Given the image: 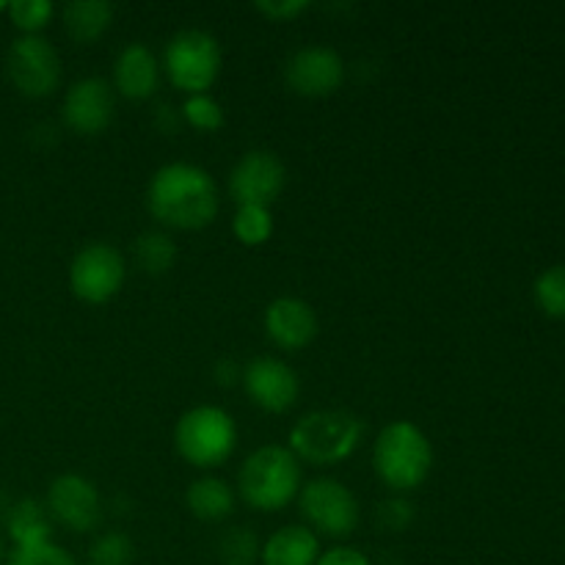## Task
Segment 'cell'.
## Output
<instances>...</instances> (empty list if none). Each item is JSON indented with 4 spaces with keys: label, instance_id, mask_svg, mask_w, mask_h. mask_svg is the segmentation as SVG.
Masks as SVG:
<instances>
[{
    "label": "cell",
    "instance_id": "obj_1",
    "mask_svg": "<svg viewBox=\"0 0 565 565\" xmlns=\"http://www.w3.org/2000/svg\"><path fill=\"white\" fill-rule=\"evenodd\" d=\"M218 207L215 177L188 160L160 166L147 185V210L169 230H204L215 221Z\"/></svg>",
    "mask_w": 565,
    "mask_h": 565
},
{
    "label": "cell",
    "instance_id": "obj_2",
    "mask_svg": "<svg viewBox=\"0 0 565 565\" xmlns=\"http://www.w3.org/2000/svg\"><path fill=\"white\" fill-rule=\"evenodd\" d=\"M301 461L290 447L265 445L257 447L237 472V494L254 511L274 513L290 505L301 491Z\"/></svg>",
    "mask_w": 565,
    "mask_h": 565
},
{
    "label": "cell",
    "instance_id": "obj_3",
    "mask_svg": "<svg viewBox=\"0 0 565 565\" xmlns=\"http://www.w3.org/2000/svg\"><path fill=\"white\" fill-rule=\"evenodd\" d=\"M373 469L386 489H419L434 469V447L425 430L408 419L384 425L373 441Z\"/></svg>",
    "mask_w": 565,
    "mask_h": 565
},
{
    "label": "cell",
    "instance_id": "obj_4",
    "mask_svg": "<svg viewBox=\"0 0 565 565\" xmlns=\"http://www.w3.org/2000/svg\"><path fill=\"white\" fill-rule=\"evenodd\" d=\"M364 423L353 412L318 408L290 428V450L298 461L312 467H337L359 450Z\"/></svg>",
    "mask_w": 565,
    "mask_h": 565
},
{
    "label": "cell",
    "instance_id": "obj_5",
    "mask_svg": "<svg viewBox=\"0 0 565 565\" xmlns=\"http://www.w3.org/2000/svg\"><path fill=\"white\" fill-rule=\"evenodd\" d=\"M174 447L191 467L215 469L232 458L237 447V425L221 406H193L177 419Z\"/></svg>",
    "mask_w": 565,
    "mask_h": 565
},
{
    "label": "cell",
    "instance_id": "obj_6",
    "mask_svg": "<svg viewBox=\"0 0 565 565\" xmlns=\"http://www.w3.org/2000/svg\"><path fill=\"white\" fill-rule=\"evenodd\" d=\"M224 53H221L218 39L202 28H182L166 42L163 70L171 86L180 92L207 94L213 83L218 81Z\"/></svg>",
    "mask_w": 565,
    "mask_h": 565
},
{
    "label": "cell",
    "instance_id": "obj_7",
    "mask_svg": "<svg viewBox=\"0 0 565 565\" xmlns=\"http://www.w3.org/2000/svg\"><path fill=\"white\" fill-rule=\"evenodd\" d=\"M298 513L312 533L326 539H348L359 527V500L342 480L315 478L298 491Z\"/></svg>",
    "mask_w": 565,
    "mask_h": 565
},
{
    "label": "cell",
    "instance_id": "obj_8",
    "mask_svg": "<svg viewBox=\"0 0 565 565\" xmlns=\"http://www.w3.org/2000/svg\"><path fill=\"white\" fill-rule=\"evenodd\" d=\"M61 55L42 33L17 36L6 53V75L22 97H50L61 83Z\"/></svg>",
    "mask_w": 565,
    "mask_h": 565
},
{
    "label": "cell",
    "instance_id": "obj_9",
    "mask_svg": "<svg viewBox=\"0 0 565 565\" xmlns=\"http://www.w3.org/2000/svg\"><path fill=\"white\" fill-rule=\"evenodd\" d=\"M127 259L110 243H88L72 257L70 287L81 301L105 303L125 287Z\"/></svg>",
    "mask_w": 565,
    "mask_h": 565
},
{
    "label": "cell",
    "instance_id": "obj_10",
    "mask_svg": "<svg viewBox=\"0 0 565 565\" xmlns=\"http://www.w3.org/2000/svg\"><path fill=\"white\" fill-rule=\"evenodd\" d=\"M287 185V166L270 149H252L230 171V193L241 204L270 207Z\"/></svg>",
    "mask_w": 565,
    "mask_h": 565
},
{
    "label": "cell",
    "instance_id": "obj_11",
    "mask_svg": "<svg viewBox=\"0 0 565 565\" xmlns=\"http://www.w3.org/2000/svg\"><path fill=\"white\" fill-rule=\"evenodd\" d=\"M47 513L72 533H92L103 519V497L97 486L75 472L58 475L47 489Z\"/></svg>",
    "mask_w": 565,
    "mask_h": 565
},
{
    "label": "cell",
    "instance_id": "obj_12",
    "mask_svg": "<svg viewBox=\"0 0 565 565\" xmlns=\"http://www.w3.org/2000/svg\"><path fill=\"white\" fill-rule=\"evenodd\" d=\"M345 81V61L329 44H307L285 64V83L298 97H329Z\"/></svg>",
    "mask_w": 565,
    "mask_h": 565
},
{
    "label": "cell",
    "instance_id": "obj_13",
    "mask_svg": "<svg viewBox=\"0 0 565 565\" xmlns=\"http://www.w3.org/2000/svg\"><path fill=\"white\" fill-rule=\"evenodd\" d=\"M241 384L246 390L248 401L263 412L285 414L290 412L301 395V381L298 373L287 362L276 356H257L243 367Z\"/></svg>",
    "mask_w": 565,
    "mask_h": 565
},
{
    "label": "cell",
    "instance_id": "obj_14",
    "mask_svg": "<svg viewBox=\"0 0 565 565\" xmlns=\"http://www.w3.org/2000/svg\"><path fill=\"white\" fill-rule=\"evenodd\" d=\"M116 114V92L105 77H81L72 83L61 103L64 125L77 136H99Z\"/></svg>",
    "mask_w": 565,
    "mask_h": 565
},
{
    "label": "cell",
    "instance_id": "obj_15",
    "mask_svg": "<svg viewBox=\"0 0 565 565\" xmlns=\"http://www.w3.org/2000/svg\"><path fill=\"white\" fill-rule=\"evenodd\" d=\"M265 331L281 351H301L318 337V315L303 298L281 296L265 307Z\"/></svg>",
    "mask_w": 565,
    "mask_h": 565
},
{
    "label": "cell",
    "instance_id": "obj_16",
    "mask_svg": "<svg viewBox=\"0 0 565 565\" xmlns=\"http://www.w3.org/2000/svg\"><path fill=\"white\" fill-rule=\"evenodd\" d=\"M160 64L143 42H130L114 61V88L127 99H149L158 92Z\"/></svg>",
    "mask_w": 565,
    "mask_h": 565
},
{
    "label": "cell",
    "instance_id": "obj_17",
    "mask_svg": "<svg viewBox=\"0 0 565 565\" xmlns=\"http://www.w3.org/2000/svg\"><path fill=\"white\" fill-rule=\"evenodd\" d=\"M320 557V541L303 524H287L276 530L263 546L259 561L263 565H315Z\"/></svg>",
    "mask_w": 565,
    "mask_h": 565
},
{
    "label": "cell",
    "instance_id": "obj_18",
    "mask_svg": "<svg viewBox=\"0 0 565 565\" xmlns=\"http://www.w3.org/2000/svg\"><path fill=\"white\" fill-rule=\"evenodd\" d=\"M235 489L224 478L204 475L193 480L185 491V505L202 522H224L235 511Z\"/></svg>",
    "mask_w": 565,
    "mask_h": 565
},
{
    "label": "cell",
    "instance_id": "obj_19",
    "mask_svg": "<svg viewBox=\"0 0 565 565\" xmlns=\"http://www.w3.org/2000/svg\"><path fill=\"white\" fill-rule=\"evenodd\" d=\"M6 530H9L11 546H36L53 541V519H50L47 505L33 497L17 502L6 516Z\"/></svg>",
    "mask_w": 565,
    "mask_h": 565
},
{
    "label": "cell",
    "instance_id": "obj_20",
    "mask_svg": "<svg viewBox=\"0 0 565 565\" xmlns=\"http://www.w3.org/2000/svg\"><path fill=\"white\" fill-rule=\"evenodd\" d=\"M114 3L108 0H72L61 11V20H64L66 33H70L75 42L88 44L97 42L105 31L114 22Z\"/></svg>",
    "mask_w": 565,
    "mask_h": 565
},
{
    "label": "cell",
    "instance_id": "obj_21",
    "mask_svg": "<svg viewBox=\"0 0 565 565\" xmlns=\"http://www.w3.org/2000/svg\"><path fill=\"white\" fill-rule=\"evenodd\" d=\"M132 263L149 276H163L177 263V243L169 232L147 230L132 243Z\"/></svg>",
    "mask_w": 565,
    "mask_h": 565
},
{
    "label": "cell",
    "instance_id": "obj_22",
    "mask_svg": "<svg viewBox=\"0 0 565 565\" xmlns=\"http://www.w3.org/2000/svg\"><path fill=\"white\" fill-rule=\"evenodd\" d=\"M232 232L243 246H263L274 235V213L259 204H241L232 218Z\"/></svg>",
    "mask_w": 565,
    "mask_h": 565
},
{
    "label": "cell",
    "instance_id": "obj_23",
    "mask_svg": "<svg viewBox=\"0 0 565 565\" xmlns=\"http://www.w3.org/2000/svg\"><path fill=\"white\" fill-rule=\"evenodd\" d=\"M136 563V546L127 533L108 530L99 533L88 546V565H132Z\"/></svg>",
    "mask_w": 565,
    "mask_h": 565
},
{
    "label": "cell",
    "instance_id": "obj_24",
    "mask_svg": "<svg viewBox=\"0 0 565 565\" xmlns=\"http://www.w3.org/2000/svg\"><path fill=\"white\" fill-rule=\"evenodd\" d=\"M533 298L541 312L565 320V265H552L535 279Z\"/></svg>",
    "mask_w": 565,
    "mask_h": 565
},
{
    "label": "cell",
    "instance_id": "obj_25",
    "mask_svg": "<svg viewBox=\"0 0 565 565\" xmlns=\"http://www.w3.org/2000/svg\"><path fill=\"white\" fill-rule=\"evenodd\" d=\"M6 14H9L11 25L22 31V36H33V33H42L50 25L55 6L50 0H11Z\"/></svg>",
    "mask_w": 565,
    "mask_h": 565
},
{
    "label": "cell",
    "instance_id": "obj_26",
    "mask_svg": "<svg viewBox=\"0 0 565 565\" xmlns=\"http://www.w3.org/2000/svg\"><path fill=\"white\" fill-rule=\"evenodd\" d=\"M182 119H185L193 130L215 132L224 127L226 114L224 105L215 97H210V94H191V97L182 103Z\"/></svg>",
    "mask_w": 565,
    "mask_h": 565
},
{
    "label": "cell",
    "instance_id": "obj_27",
    "mask_svg": "<svg viewBox=\"0 0 565 565\" xmlns=\"http://www.w3.org/2000/svg\"><path fill=\"white\" fill-rule=\"evenodd\" d=\"M221 565H254L259 557V541L248 527H232L218 541Z\"/></svg>",
    "mask_w": 565,
    "mask_h": 565
},
{
    "label": "cell",
    "instance_id": "obj_28",
    "mask_svg": "<svg viewBox=\"0 0 565 565\" xmlns=\"http://www.w3.org/2000/svg\"><path fill=\"white\" fill-rule=\"evenodd\" d=\"M6 565H77V561L64 546L47 541L36 546H11Z\"/></svg>",
    "mask_w": 565,
    "mask_h": 565
},
{
    "label": "cell",
    "instance_id": "obj_29",
    "mask_svg": "<svg viewBox=\"0 0 565 565\" xmlns=\"http://www.w3.org/2000/svg\"><path fill=\"white\" fill-rule=\"evenodd\" d=\"M254 9H257L259 14L268 17V20L287 22L296 20L298 14H303V11L309 9V0H257Z\"/></svg>",
    "mask_w": 565,
    "mask_h": 565
},
{
    "label": "cell",
    "instance_id": "obj_30",
    "mask_svg": "<svg viewBox=\"0 0 565 565\" xmlns=\"http://www.w3.org/2000/svg\"><path fill=\"white\" fill-rule=\"evenodd\" d=\"M379 519L386 530H406L412 524L414 511L406 500H386L381 502Z\"/></svg>",
    "mask_w": 565,
    "mask_h": 565
},
{
    "label": "cell",
    "instance_id": "obj_31",
    "mask_svg": "<svg viewBox=\"0 0 565 565\" xmlns=\"http://www.w3.org/2000/svg\"><path fill=\"white\" fill-rule=\"evenodd\" d=\"M315 565H370V561L364 552L353 550V546H331V550L320 552Z\"/></svg>",
    "mask_w": 565,
    "mask_h": 565
},
{
    "label": "cell",
    "instance_id": "obj_32",
    "mask_svg": "<svg viewBox=\"0 0 565 565\" xmlns=\"http://www.w3.org/2000/svg\"><path fill=\"white\" fill-rule=\"evenodd\" d=\"M213 379L218 381L221 386H235L237 381H241V375H243V370L237 367L235 362H232V359H221V362H215V370H213Z\"/></svg>",
    "mask_w": 565,
    "mask_h": 565
},
{
    "label": "cell",
    "instance_id": "obj_33",
    "mask_svg": "<svg viewBox=\"0 0 565 565\" xmlns=\"http://www.w3.org/2000/svg\"><path fill=\"white\" fill-rule=\"evenodd\" d=\"M6 555H9V552H6L3 541H0V565H6Z\"/></svg>",
    "mask_w": 565,
    "mask_h": 565
},
{
    "label": "cell",
    "instance_id": "obj_34",
    "mask_svg": "<svg viewBox=\"0 0 565 565\" xmlns=\"http://www.w3.org/2000/svg\"><path fill=\"white\" fill-rule=\"evenodd\" d=\"M9 9V0H0V11H6Z\"/></svg>",
    "mask_w": 565,
    "mask_h": 565
}]
</instances>
